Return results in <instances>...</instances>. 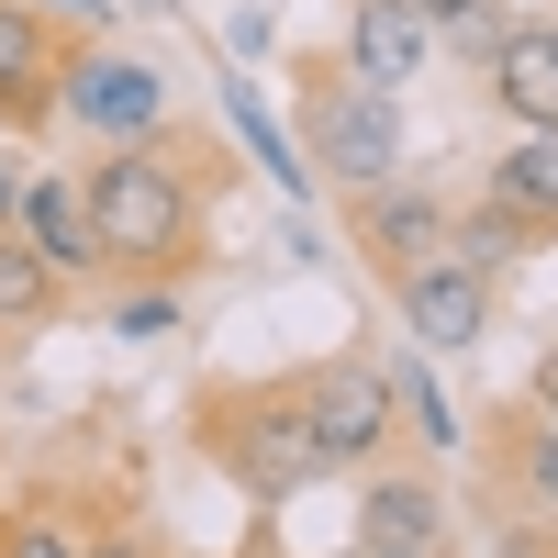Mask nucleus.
I'll return each instance as SVG.
<instances>
[{"label": "nucleus", "instance_id": "nucleus-21", "mask_svg": "<svg viewBox=\"0 0 558 558\" xmlns=\"http://www.w3.org/2000/svg\"><path fill=\"white\" fill-rule=\"evenodd\" d=\"M23 12H45V23H68V34H112V0H23Z\"/></svg>", "mask_w": 558, "mask_h": 558}, {"label": "nucleus", "instance_id": "nucleus-20", "mask_svg": "<svg viewBox=\"0 0 558 558\" xmlns=\"http://www.w3.org/2000/svg\"><path fill=\"white\" fill-rule=\"evenodd\" d=\"M168 324H179L168 279H157V291H123V302H112V336H168Z\"/></svg>", "mask_w": 558, "mask_h": 558}, {"label": "nucleus", "instance_id": "nucleus-2", "mask_svg": "<svg viewBox=\"0 0 558 558\" xmlns=\"http://www.w3.org/2000/svg\"><path fill=\"white\" fill-rule=\"evenodd\" d=\"M191 436L246 502H291L302 481H324V447H313V413L302 380H235V391H202Z\"/></svg>", "mask_w": 558, "mask_h": 558}, {"label": "nucleus", "instance_id": "nucleus-11", "mask_svg": "<svg viewBox=\"0 0 558 558\" xmlns=\"http://www.w3.org/2000/svg\"><path fill=\"white\" fill-rule=\"evenodd\" d=\"M12 235L57 268V279H101V235H89V202H78V179H23L12 191Z\"/></svg>", "mask_w": 558, "mask_h": 558}, {"label": "nucleus", "instance_id": "nucleus-19", "mask_svg": "<svg viewBox=\"0 0 558 558\" xmlns=\"http://www.w3.org/2000/svg\"><path fill=\"white\" fill-rule=\"evenodd\" d=\"M0 558H78V525H57V514H12V525H0Z\"/></svg>", "mask_w": 558, "mask_h": 558}, {"label": "nucleus", "instance_id": "nucleus-26", "mask_svg": "<svg viewBox=\"0 0 558 558\" xmlns=\"http://www.w3.org/2000/svg\"><path fill=\"white\" fill-rule=\"evenodd\" d=\"M12 191H23V179H12V168H0V213H12Z\"/></svg>", "mask_w": 558, "mask_h": 558}, {"label": "nucleus", "instance_id": "nucleus-17", "mask_svg": "<svg viewBox=\"0 0 558 558\" xmlns=\"http://www.w3.org/2000/svg\"><path fill=\"white\" fill-rule=\"evenodd\" d=\"M525 246H536V235H525V223H502L492 202H481V213H447V257L470 268V279H502V268H514Z\"/></svg>", "mask_w": 558, "mask_h": 558}, {"label": "nucleus", "instance_id": "nucleus-14", "mask_svg": "<svg viewBox=\"0 0 558 558\" xmlns=\"http://www.w3.org/2000/svg\"><path fill=\"white\" fill-rule=\"evenodd\" d=\"M357 547H447V502H436L425 481L380 470V481L357 492Z\"/></svg>", "mask_w": 558, "mask_h": 558}, {"label": "nucleus", "instance_id": "nucleus-24", "mask_svg": "<svg viewBox=\"0 0 558 558\" xmlns=\"http://www.w3.org/2000/svg\"><path fill=\"white\" fill-rule=\"evenodd\" d=\"M413 12H425V23H436V34H447V23H458V12H481V0H413Z\"/></svg>", "mask_w": 558, "mask_h": 558}, {"label": "nucleus", "instance_id": "nucleus-15", "mask_svg": "<svg viewBox=\"0 0 558 558\" xmlns=\"http://www.w3.org/2000/svg\"><path fill=\"white\" fill-rule=\"evenodd\" d=\"M57 291H68V279L57 268H45L23 235H0V336H23V324H45V313H57Z\"/></svg>", "mask_w": 558, "mask_h": 558}, {"label": "nucleus", "instance_id": "nucleus-9", "mask_svg": "<svg viewBox=\"0 0 558 558\" xmlns=\"http://www.w3.org/2000/svg\"><path fill=\"white\" fill-rule=\"evenodd\" d=\"M425 57H436V23L413 12V0H357V12H347V68H357L368 89H391V101H402V89L425 78Z\"/></svg>", "mask_w": 558, "mask_h": 558}, {"label": "nucleus", "instance_id": "nucleus-12", "mask_svg": "<svg viewBox=\"0 0 558 558\" xmlns=\"http://www.w3.org/2000/svg\"><path fill=\"white\" fill-rule=\"evenodd\" d=\"M492 481L525 502V514H547L558 525V413H536V402H514L492 425Z\"/></svg>", "mask_w": 558, "mask_h": 558}, {"label": "nucleus", "instance_id": "nucleus-3", "mask_svg": "<svg viewBox=\"0 0 558 558\" xmlns=\"http://www.w3.org/2000/svg\"><path fill=\"white\" fill-rule=\"evenodd\" d=\"M302 168L336 179V191H368V179H402V101L368 89L347 57L302 68Z\"/></svg>", "mask_w": 558, "mask_h": 558}, {"label": "nucleus", "instance_id": "nucleus-25", "mask_svg": "<svg viewBox=\"0 0 558 558\" xmlns=\"http://www.w3.org/2000/svg\"><path fill=\"white\" fill-rule=\"evenodd\" d=\"M347 558H447V547H347Z\"/></svg>", "mask_w": 558, "mask_h": 558}, {"label": "nucleus", "instance_id": "nucleus-4", "mask_svg": "<svg viewBox=\"0 0 558 558\" xmlns=\"http://www.w3.org/2000/svg\"><path fill=\"white\" fill-rule=\"evenodd\" d=\"M57 123L89 134V146H123V134H157L168 123V68L123 34H78L68 45V78H57Z\"/></svg>", "mask_w": 558, "mask_h": 558}, {"label": "nucleus", "instance_id": "nucleus-7", "mask_svg": "<svg viewBox=\"0 0 558 558\" xmlns=\"http://www.w3.org/2000/svg\"><path fill=\"white\" fill-rule=\"evenodd\" d=\"M68 23L23 12V0H0V123L12 134H45L57 123V78H68Z\"/></svg>", "mask_w": 558, "mask_h": 558}, {"label": "nucleus", "instance_id": "nucleus-10", "mask_svg": "<svg viewBox=\"0 0 558 558\" xmlns=\"http://www.w3.org/2000/svg\"><path fill=\"white\" fill-rule=\"evenodd\" d=\"M481 202L502 223H525V235H558V123H514V134H502Z\"/></svg>", "mask_w": 558, "mask_h": 558}, {"label": "nucleus", "instance_id": "nucleus-5", "mask_svg": "<svg viewBox=\"0 0 558 558\" xmlns=\"http://www.w3.org/2000/svg\"><path fill=\"white\" fill-rule=\"evenodd\" d=\"M302 413H313L324 470H380L391 436H402V402H391V368L380 357H324V368H302Z\"/></svg>", "mask_w": 558, "mask_h": 558}, {"label": "nucleus", "instance_id": "nucleus-27", "mask_svg": "<svg viewBox=\"0 0 558 558\" xmlns=\"http://www.w3.org/2000/svg\"><path fill=\"white\" fill-rule=\"evenodd\" d=\"M547 45H558V12H547Z\"/></svg>", "mask_w": 558, "mask_h": 558}, {"label": "nucleus", "instance_id": "nucleus-1", "mask_svg": "<svg viewBox=\"0 0 558 558\" xmlns=\"http://www.w3.org/2000/svg\"><path fill=\"white\" fill-rule=\"evenodd\" d=\"M213 134H123V146H101L78 168V202H89V235H101V268L123 279H191L202 246H213Z\"/></svg>", "mask_w": 558, "mask_h": 558}, {"label": "nucleus", "instance_id": "nucleus-16", "mask_svg": "<svg viewBox=\"0 0 558 558\" xmlns=\"http://www.w3.org/2000/svg\"><path fill=\"white\" fill-rule=\"evenodd\" d=\"M391 402H402L413 447H470V436H458V413H447V391H436V368H425V347L391 357Z\"/></svg>", "mask_w": 558, "mask_h": 558}, {"label": "nucleus", "instance_id": "nucleus-18", "mask_svg": "<svg viewBox=\"0 0 558 558\" xmlns=\"http://www.w3.org/2000/svg\"><path fill=\"white\" fill-rule=\"evenodd\" d=\"M235 134H246V157H257V168L279 179V191H291V202H313V168H302V146H291V134H279L268 112H257V89H246V78H235Z\"/></svg>", "mask_w": 558, "mask_h": 558}, {"label": "nucleus", "instance_id": "nucleus-23", "mask_svg": "<svg viewBox=\"0 0 558 558\" xmlns=\"http://www.w3.org/2000/svg\"><path fill=\"white\" fill-rule=\"evenodd\" d=\"M525 402H536V413H558V347L536 357V380H525Z\"/></svg>", "mask_w": 558, "mask_h": 558}, {"label": "nucleus", "instance_id": "nucleus-6", "mask_svg": "<svg viewBox=\"0 0 558 558\" xmlns=\"http://www.w3.org/2000/svg\"><path fill=\"white\" fill-rule=\"evenodd\" d=\"M347 246L368 257V279H380V291H402L413 268L447 257V202L413 191V179H368V191H347Z\"/></svg>", "mask_w": 558, "mask_h": 558}, {"label": "nucleus", "instance_id": "nucleus-13", "mask_svg": "<svg viewBox=\"0 0 558 558\" xmlns=\"http://www.w3.org/2000/svg\"><path fill=\"white\" fill-rule=\"evenodd\" d=\"M481 68H492L502 123H558V45H547V23H502V45Z\"/></svg>", "mask_w": 558, "mask_h": 558}, {"label": "nucleus", "instance_id": "nucleus-8", "mask_svg": "<svg viewBox=\"0 0 558 558\" xmlns=\"http://www.w3.org/2000/svg\"><path fill=\"white\" fill-rule=\"evenodd\" d=\"M391 313H402V336L425 347V357L481 347V324H492V279H470L458 257H436V268H413L402 291H391Z\"/></svg>", "mask_w": 558, "mask_h": 558}, {"label": "nucleus", "instance_id": "nucleus-22", "mask_svg": "<svg viewBox=\"0 0 558 558\" xmlns=\"http://www.w3.org/2000/svg\"><path fill=\"white\" fill-rule=\"evenodd\" d=\"M78 558H168V547H157V536H134V525H112V536H89Z\"/></svg>", "mask_w": 558, "mask_h": 558}]
</instances>
